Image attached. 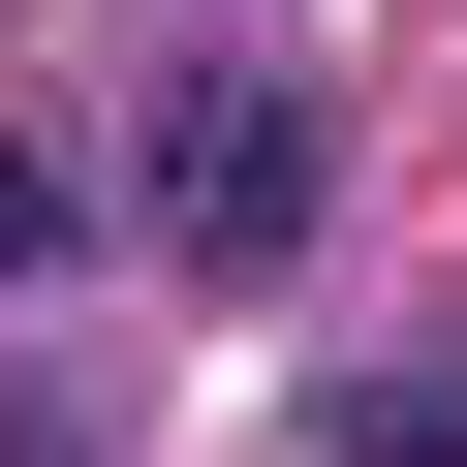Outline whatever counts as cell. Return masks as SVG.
<instances>
[{"label": "cell", "instance_id": "cell-1", "mask_svg": "<svg viewBox=\"0 0 467 467\" xmlns=\"http://www.w3.org/2000/svg\"><path fill=\"white\" fill-rule=\"evenodd\" d=\"M94 218L156 281H281L312 218H343V125H312V63H156L125 94V156H94Z\"/></svg>", "mask_w": 467, "mask_h": 467}, {"label": "cell", "instance_id": "cell-2", "mask_svg": "<svg viewBox=\"0 0 467 467\" xmlns=\"http://www.w3.org/2000/svg\"><path fill=\"white\" fill-rule=\"evenodd\" d=\"M312 436H343V467H467V312H436V343H374Z\"/></svg>", "mask_w": 467, "mask_h": 467}, {"label": "cell", "instance_id": "cell-3", "mask_svg": "<svg viewBox=\"0 0 467 467\" xmlns=\"http://www.w3.org/2000/svg\"><path fill=\"white\" fill-rule=\"evenodd\" d=\"M63 250H94V156H63V125H0V281H63Z\"/></svg>", "mask_w": 467, "mask_h": 467}]
</instances>
